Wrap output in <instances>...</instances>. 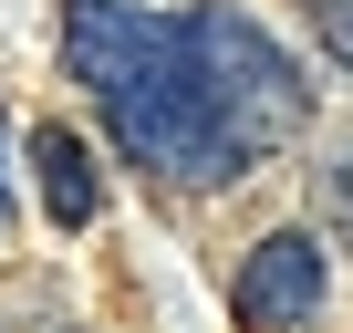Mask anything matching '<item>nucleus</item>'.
Wrapping results in <instances>:
<instances>
[{
    "label": "nucleus",
    "instance_id": "obj_8",
    "mask_svg": "<svg viewBox=\"0 0 353 333\" xmlns=\"http://www.w3.org/2000/svg\"><path fill=\"white\" fill-rule=\"evenodd\" d=\"M0 229H11V198H0Z\"/></svg>",
    "mask_w": 353,
    "mask_h": 333
},
{
    "label": "nucleus",
    "instance_id": "obj_1",
    "mask_svg": "<svg viewBox=\"0 0 353 333\" xmlns=\"http://www.w3.org/2000/svg\"><path fill=\"white\" fill-rule=\"evenodd\" d=\"M104 125H114V146L135 166H156V178H176V188H229V178H250V146L229 135V115H219V94H208L198 53H188V21H156L145 73L125 94H104Z\"/></svg>",
    "mask_w": 353,
    "mask_h": 333
},
{
    "label": "nucleus",
    "instance_id": "obj_7",
    "mask_svg": "<svg viewBox=\"0 0 353 333\" xmlns=\"http://www.w3.org/2000/svg\"><path fill=\"white\" fill-rule=\"evenodd\" d=\"M312 42H322V53L353 73V0H312Z\"/></svg>",
    "mask_w": 353,
    "mask_h": 333
},
{
    "label": "nucleus",
    "instance_id": "obj_5",
    "mask_svg": "<svg viewBox=\"0 0 353 333\" xmlns=\"http://www.w3.org/2000/svg\"><path fill=\"white\" fill-rule=\"evenodd\" d=\"M32 188H42V219H52V229L104 219V166H94V146H83V135H63V125H42V135H32Z\"/></svg>",
    "mask_w": 353,
    "mask_h": 333
},
{
    "label": "nucleus",
    "instance_id": "obj_4",
    "mask_svg": "<svg viewBox=\"0 0 353 333\" xmlns=\"http://www.w3.org/2000/svg\"><path fill=\"white\" fill-rule=\"evenodd\" d=\"M145 42H156V21L135 11V0H63V73L94 104L145 73Z\"/></svg>",
    "mask_w": 353,
    "mask_h": 333
},
{
    "label": "nucleus",
    "instance_id": "obj_3",
    "mask_svg": "<svg viewBox=\"0 0 353 333\" xmlns=\"http://www.w3.org/2000/svg\"><path fill=\"white\" fill-rule=\"evenodd\" d=\"M322 240L312 229H270L250 260H239V281H229V312L250 323V333H312V312H322Z\"/></svg>",
    "mask_w": 353,
    "mask_h": 333
},
{
    "label": "nucleus",
    "instance_id": "obj_2",
    "mask_svg": "<svg viewBox=\"0 0 353 333\" xmlns=\"http://www.w3.org/2000/svg\"><path fill=\"white\" fill-rule=\"evenodd\" d=\"M188 53H198V73H208V94H219V115H229V135H239L250 156H270V146H291V135L312 125L301 63H291L250 11L198 0V11H188Z\"/></svg>",
    "mask_w": 353,
    "mask_h": 333
},
{
    "label": "nucleus",
    "instance_id": "obj_6",
    "mask_svg": "<svg viewBox=\"0 0 353 333\" xmlns=\"http://www.w3.org/2000/svg\"><path fill=\"white\" fill-rule=\"evenodd\" d=\"M322 229L353 250V135L332 146V166H322Z\"/></svg>",
    "mask_w": 353,
    "mask_h": 333
}]
</instances>
